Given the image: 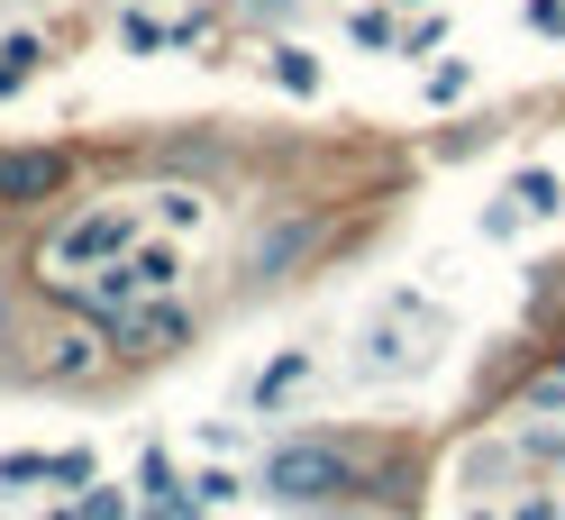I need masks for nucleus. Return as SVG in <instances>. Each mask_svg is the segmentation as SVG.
Wrapping results in <instances>:
<instances>
[{"instance_id": "1", "label": "nucleus", "mask_w": 565, "mask_h": 520, "mask_svg": "<svg viewBox=\"0 0 565 520\" xmlns=\"http://www.w3.org/2000/svg\"><path fill=\"white\" fill-rule=\"evenodd\" d=\"M383 466H365L356 447H338V438H292V447H274L265 457V494L282 502H338V494H383Z\"/></svg>"}, {"instance_id": "2", "label": "nucleus", "mask_w": 565, "mask_h": 520, "mask_svg": "<svg viewBox=\"0 0 565 520\" xmlns=\"http://www.w3.org/2000/svg\"><path fill=\"white\" fill-rule=\"evenodd\" d=\"M128 247H137V220L119 211V201H92V211H74V220L38 247V274H46V284H83V274L119 265Z\"/></svg>"}, {"instance_id": "3", "label": "nucleus", "mask_w": 565, "mask_h": 520, "mask_svg": "<svg viewBox=\"0 0 565 520\" xmlns=\"http://www.w3.org/2000/svg\"><path fill=\"white\" fill-rule=\"evenodd\" d=\"M74 183V156L64 147H0V211H46Z\"/></svg>"}, {"instance_id": "4", "label": "nucleus", "mask_w": 565, "mask_h": 520, "mask_svg": "<svg viewBox=\"0 0 565 520\" xmlns=\"http://www.w3.org/2000/svg\"><path fill=\"white\" fill-rule=\"evenodd\" d=\"M110 357H119V338L100 329L92 310H74V320H64V329L38 347V374H46V384H92V374L110 365Z\"/></svg>"}, {"instance_id": "5", "label": "nucleus", "mask_w": 565, "mask_h": 520, "mask_svg": "<svg viewBox=\"0 0 565 520\" xmlns=\"http://www.w3.org/2000/svg\"><path fill=\"white\" fill-rule=\"evenodd\" d=\"M110 338H119V357L156 365V357H173V347H192V310L173 301V293H164V301H137V310H128V320H119Z\"/></svg>"}, {"instance_id": "6", "label": "nucleus", "mask_w": 565, "mask_h": 520, "mask_svg": "<svg viewBox=\"0 0 565 520\" xmlns=\"http://www.w3.org/2000/svg\"><path fill=\"white\" fill-rule=\"evenodd\" d=\"M301 374H310V347H282V357H274V365L256 374V384H246V402H256V411H274L282 393H292V384H301Z\"/></svg>"}, {"instance_id": "7", "label": "nucleus", "mask_w": 565, "mask_h": 520, "mask_svg": "<svg viewBox=\"0 0 565 520\" xmlns=\"http://www.w3.org/2000/svg\"><path fill=\"white\" fill-rule=\"evenodd\" d=\"M128 274H137L147 301H164L173 284H183V256H173V247H128Z\"/></svg>"}, {"instance_id": "8", "label": "nucleus", "mask_w": 565, "mask_h": 520, "mask_svg": "<svg viewBox=\"0 0 565 520\" xmlns=\"http://www.w3.org/2000/svg\"><path fill=\"white\" fill-rule=\"evenodd\" d=\"M274 83H282V92H320V64H310V46H274Z\"/></svg>"}, {"instance_id": "9", "label": "nucleus", "mask_w": 565, "mask_h": 520, "mask_svg": "<svg viewBox=\"0 0 565 520\" xmlns=\"http://www.w3.org/2000/svg\"><path fill=\"white\" fill-rule=\"evenodd\" d=\"M237 494H246V484H237L228 466H210V475H192V502H201V511H220V502H237Z\"/></svg>"}, {"instance_id": "10", "label": "nucleus", "mask_w": 565, "mask_h": 520, "mask_svg": "<svg viewBox=\"0 0 565 520\" xmlns=\"http://www.w3.org/2000/svg\"><path fill=\"white\" fill-rule=\"evenodd\" d=\"M83 520H128V494H119V484H83Z\"/></svg>"}, {"instance_id": "11", "label": "nucleus", "mask_w": 565, "mask_h": 520, "mask_svg": "<svg viewBox=\"0 0 565 520\" xmlns=\"http://www.w3.org/2000/svg\"><path fill=\"white\" fill-rule=\"evenodd\" d=\"M511 192H520V211H556V201H565V192H556V173H520Z\"/></svg>"}, {"instance_id": "12", "label": "nucleus", "mask_w": 565, "mask_h": 520, "mask_svg": "<svg viewBox=\"0 0 565 520\" xmlns=\"http://www.w3.org/2000/svg\"><path fill=\"white\" fill-rule=\"evenodd\" d=\"M46 484H74V494H83V484H92V457H83V447H64V457H46Z\"/></svg>"}, {"instance_id": "13", "label": "nucleus", "mask_w": 565, "mask_h": 520, "mask_svg": "<svg viewBox=\"0 0 565 520\" xmlns=\"http://www.w3.org/2000/svg\"><path fill=\"white\" fill-rule=\"evenodd\" d=\"M466 83H475V64H438V74H429V100H456Z\"/></svg>"}, {"instance_id": "14", "label": "nucleus", "mask_w": 565, "mask_h": 520, "mask_svg": "<svg viewBox=\"0 0 565 520\" xmlns=\"http://www.w3.org/2000/svg\"><path fill=\"white\" fill-rule=\"evenodd\" d=\"M0 484H46V457H0Z\"/></svg>"}, {"instance_id": "15", "label": "nucleus", "mask_w": 565, "mask_h": 520, "mask_svg": "<svg viewBox=\"0 0 565 520\" xmlns=\"http://www.w3.org/2000/svg\"><path fill=\"white\" fill-rule=\"evenodd\" d=\"M529 28H547V38H565V0H529Z\"/></svg>"}, {"instance_id": "16", "label": "nucleus", "mask_w": 565, "mask_h": 520, "mask_svg": "<svg viewBox=\"0 0 565 520\" xmlns=\"http://www.w3.org/2000/svg\"><path fill=\"white\" fill-rule=\"evenodd\" d=\"M520 520H556V511H547V502H520Z\"/></svg>"}, {"instance_id": "17", "label": "nucleus", "mask_w": 565, "mask_h": 520, "mask_svg": "<svg viewBox=\"0 0 565 520\" xmlns=\"http://www.w3.org/2000/svg\"><path fill=\"white\" fill-rule=\"evenodd\" d=\"M274 10H282V0H274Z\"/></svg>"}]
</instances>
